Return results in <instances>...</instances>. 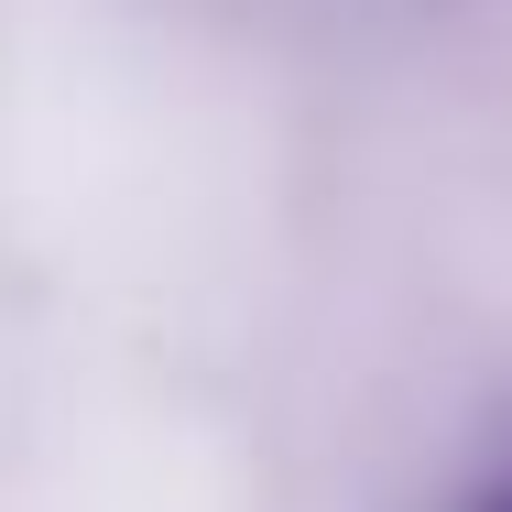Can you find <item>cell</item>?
<instances>
[{
    "label": "cell",
    "mask_w": 512,
    "mask_h": 512,
    "mask_svg": "<svg viewBox=\"0 0 512 512\" xmlns=\"http://www.w3.org/2000/svg\"><path fill=\"white\" fill-rule=\"evenodd\" d=\"M458 512H512V469H491V480H480V491H469Z\"/></svg>",
    "instance_id": "1"
}]
</instances>
